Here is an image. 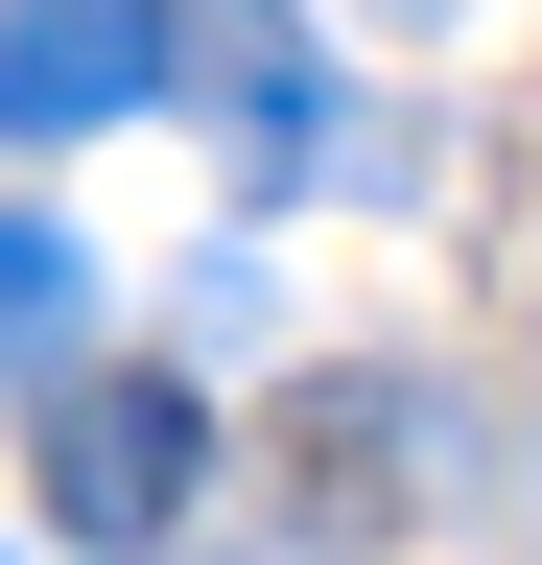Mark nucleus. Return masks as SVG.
Listing matches in <instances>:
<instances>
[{
    "label": "nucleus",
    "mask_w": 542,
    "mask_h": 565,
    "mask_svg": "<svg viewBox=\"0 0 542 565\" xmlns=\"http://www.w3.org/2000/svg\"><path fill=\"white\" fill-rule=\"evenodd\" d=\"M189 494H213V401L189 377H72L47 401V519L72 542H166Z\"/></svg>",
    "instance_id": "f257e3e1"
},
{
    "label": "nucleus",
    "mask_w": 542,
    "mask_h": 565,
    "mask_svg": "<svg viewBox=\"0 0 542 565\" xmlns=\"http://www.w3.org/2000/svg\"><path fill=\"white\" fill-rule=\"evenodd\" d=\"M166 47L213 71V141H236V189H307V166H330V71H307V0H166Z\"/></svg>",
    "instance_id": "f03ea898"
},
{
    "label": "nucleus",
    "mask_w": 542,
    "mask_h": 565,
    "mask_svg": "<svg viewBox=\"0 0 542 565\" xmlns=\"http://www.w3.org/2000/svg\"><path fill=\"white\" fill-rule=\"evenodd\" d=\"M166 95V0H0V141H95Z\"/></svg>",
    "instance_id": "7ed1b4c3"
},
{
    "label": "nucleus",
    "mask_w": 542,
    "mask_h": 565,
    "mask_svg": "<svg viewBox=\"0 0 542 565\" xmlns=\"http://www.w3.org/2000/svg\"><path fill=\"white\" fill-rule=\"evenodd\" d=\"M72 307H95V259L47 236V212H0V401H24L47 353H72Z\"/></svg>",
    "instance_id": "20e7f679"
}]
</instances>
